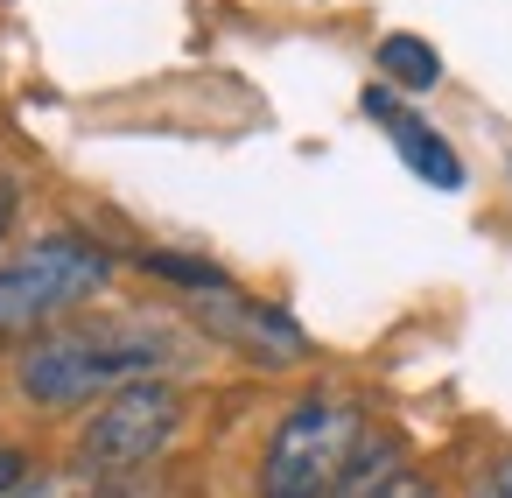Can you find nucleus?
I'll return each mask as SVG.
<instances>
[{
    "label": "nucleus",
    "mask_w": 512,
    "mask_h": 498,
    "mask_svg": "<svg viewBox=\"0 0 512 498\" xmlns=\"http://www.w3.org/2000/svg\"><path fill=\"white\" fill-rule=\"evenodd\" d=\"M169 358H176V337L155 323H57L22 344L15 393L29 407L71 414V407H99L134 379H162Z\"/></svg>",
    "instance_id": "f257e3e1"
},
{
    "label": "nucleus",
    "mask_w": 512,
    "mask_h": 498,
    "mask_svg": "<svg viewBox=\"0 0 512 498\" xmlns=\"http://www.w3.org/2000/svg\"><path fill=\"white\" fill-rule=\"evenodd\" d=\"M113 253L85 232H50L22 246L15 260H0V337H36L78 316L92 295H106Z\"/></svg>",
    "instance_id": "f03ea898"
},
{
    "label": "nucleus",
    "mask_w": 512,
    "mask_h": 498,
    "mask_svg": "<svg viewBox=\"0 0 512 498\" xmlns=\"http://www.w3.org/2000/svg\"><path fill=\"white\" fill-rule=\"evenodd\" d=\"M358 435H365V414L351 400L302 393L274 421V435L260 449L253 498H330L337 477H344V463H351V449H358Z\"/></svg>",
    "instance_id": "7ed1b4c3"
},
{
    "label": "nucleus",
    "mask_w": 512,
    "mask_h": 498,
    "mask_svg": "<svg viewBox=\"0 0 512 498\" xmlns=\"http://www.w3.org/2000/svg\"><path fill=\"white\" fill-rule=\"evenodd\" d=\"M183 428V386L169 379H134L120 393H106L85 428H78V470L85 477H120V470H141L155 463Z\"/></svg>",
    "instance_id": "20e7f679"
},
{
    "label": "nucleus",
    "mask_w": 512,
    "mask_h": 498,
    "mask_svg": "<svg viewBox=\"0 0 512 498\" xmlns=\"http://www.w3.org/2000/svg\"><path fill=\"white\" fill-rule=\"evenodd\" d=\"M365 113H372V120H386V134H393L400 162H407V169H414L428 190H463V155H456V148H449V141L428 127V120L400 113L386 85H372V92H365Z\"/></svg>",
    "instance_id": "39448f33"
},
{
    "label": "nucleus",
    "mask_w": 512,
    "mask_h": 498,
    "mask_svg": "<svg viewBox=\"0 0 512 498\" xmlns=\"http://www.w3.org/2000/svg\"><path fill=\"white\" fill-rule=\"evenodd\" d=\"M372 64H379L386 92H435V85H442V50H435V43H421V36H407V29L379 36Z\"/></svg>",
    "instance_id": "423d86ee"
},
{
    "label": "nucleus",
    "mask_w": 512,
    "mask_h": 498,
    "mask_svg": "<svg viewBox=\"0 0 512 498\" xmlns=\"http://www.w3.org/2000/svg\"><path fill=\"white\" fill-rule=\"evenodd\" d=\"M400 470H407V456H400V442H393V435H379V428H365L330 498H386Z\"/></svg>",
    "instance_id": "0eeeda50"
},
{
    "label": "nucleus",
    "mask_w": 512,
    "mask_h": 498,
    "mask_svg": "<svg viewBox=\"0 0 512 498\" xmlns=\"http://www.w3.org/2000/svg\"><path fill=\"white\" fill-rule=\"evenodd\" d=\"M463 498H512V449H498L477 477H470V491Z\"/></svg>",
    "instance_id": "6e6552de"
},
{
    "label": "nucleus",
    "mask_w": 512,
    "mask_h": 498,
    "mask_svg": "<svg viewBox=\"0 0 512 498\" xmlns=\"http://www.w3.org/2000/svg\"><path fill=\"white\" fill-rule=\"evenodd\" d=\"M29 470H36V463H29V449H15V442H0V498H15V491L29 484Z\"/></svg>",
    "instance_id": "1a4fd4ad"
},
{
    "label": "nucleus",
    "mask_w": 512,
    "mask_h": 498,
    "mask_svg": "<svg viewBox=\"0 0 512 498\" xmlns=\"http://www.w3.org/2000/svg\"><path fill=\"white\" fill-rule=\"evenodd\" d=\"M15 211H22V183L0 176V246H8V232H15Z\"/></svg>",
    "instance_id": "9d476101"
},
{
    "label": "nucleus",
    "mask_w": 512,
    "mask_h": 498,
    "mask_svg": "<svg viewBox=\"0 0 512 498\" xmlns=\"http://www.w3.org/2000/svg\"><path fill=\"white\" fill-rule=\"evenodd\" d=\"M386 498H442V491H435V484H428V477H421V470H400V477H393V491H386Z\"/></svg>",
    "instance_id": "9b49d317"
}]
</instances>
